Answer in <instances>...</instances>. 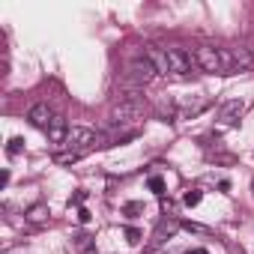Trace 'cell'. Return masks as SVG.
Masks as SVG:
<instances>
[{
  "label": "cell",
  "instance_id": "cell-1",
  "mask_svg": "<svg viewBox=\"0 0 254 254\" xmlns=\"http://www.w3.org/2000/svg\"><path fill=\"white\" fill-rule=\"evenodd\" d=\"M144 111H147L144 102H123V99H117L111 105V111H108V126L111 129H120V132H129L132 126H138L144 120Z\"/></svg>",
  "mask_w": 254,
  "mask_h": 254
},
{
  "label": "cell",
  "instance_id": "cell-2",
  "mask_svg": "<svg viewBox=\"0 0 254 254\" xmlns=\"http://www.w3.org/2000/svg\"><path fill=\"white\" fill-rule=\"evenodd\" d=\"M194 66L209 75H227L224 63V48L221 45H197L194 48Z\"/></svg>",
  "mask_w": 254,
  "mask_h": 254
},
{
  "label": "cell",
  "instance_id": "cell-3",
  "mask_svg": "<svg viewBox=\"0 0 254 254\" xmlns=\"http://www.w3.org/2000/svg\"><path fill=\"white\" fill-rule=\"evenodd\" d=\"M159 78V69L147 60V57H135L129 66H126V75H123V84H132V87H147Z\"/></svg>",
  "mask_w": 254,
  "mask_h": 254
},
{
  "label": "cell",
  "instance_id": "cell-4",
  "mask_svg": "<svg viewBox=\"0 0 254 254\" xmlns=\"http://www.w3.org/2000/svg\"><path fill=\"white\" fill-rule=\"evenodd\" d=\"M165 54H168L171 75H189V72H191V63H194V54H191V51L177 48V45H168V48H165Z\"/></svg>",
  "mask_w": 254,
  "mask_h": 254
},
{
  "label": "cell",
  "instance_id": "cell-5",
  "mask_svg": "<svg viewBox=\"0 0 254 254\" xmlns=\"http://www.w3.org/2000/svg\"><path fill=\"white\" fill-rule=\"evenodd\" d=\"M54 111L48 108V102H36V105H30V111H27V123L33 126V129H42V132H48V126L54 123Z\"/></svg>",
  "mask_w": 254,
  "mask_h": 254
},
{
  "label": "cell",
  "instance_id": "cell-6",
  "mask_svg": "<svg viewBox=\"0 0 254 254\" xmlns=\"http://www.w3.org/2000/svg\"><path fill=\"white\" fill-rule=\"evenodd\" d=\"M69 132H72V126L66 123V117H54V123L48 126V144H54V147H66V141H69Z\"/></svg>",
  "mask_w": 254,
  "mask_h": 254
},
{
  "label": "cell",
  "instance_id": "cell-7",
  "mask_svg": "<svg viewBox=\"0 0 254 254\" xmlns=\"http://www.w3.org/2000/svg\"><path fill=\"white\" fill-rule=\"evenodd\" d=\"M180 227H183V221H180L177 215H165V218L156 224V230H153V242H156V245L168 242V239H171V236H174Z\"/></svg>",
  "mask_w": 254,
  "mask_h": 254
},
{
  "label": "cell",
  "instance_id": "cell-8",
  "mask_svg": "<svg viewBox=\"0 0 254 254\" xmlns=\"http://www.w3.org/2000/svg\"><path fill=\"white\" fill-rule=\"evenodd\" d=\"M242 114H245V102H242V99H230V102H224V105H221L218 120H221L224 126H236Z\"/></svg>",
  "mask_w": 254,
  "mask_h": 254
},
{
  "label": "cell",
  "instance_id": "cell-9",
  "mask_svg": "<svg viewBox=\"0 0 254 254\" xmlns=\"http://www.w3.org/2000/svg\"><path fill=\"white\" fill-rule=\"evenodd\" d=\"M24 221H27L30 227H45V224L51 221V209H48V203H33V206H27Z\"/></svg>",
  "mask_w": 254,
  "mask_h": 254
},
{
  "label": "cell",
  "instance_id": "cell-10",
  "mask_svg": "<svg viewBox=\"0 0 254 254\" xmlns=\"http://www.w3.org/2000/svg\"><path fill=\"white\" fill-rule=\"evenodd\" d=\"M156 69H159V75H171V66H168V54H165V48H159V45H147V54H144Z\"/></svg>",
  "mask_w": 254,
  "mask_h": 254
},
{
  "label": "cell",
  "instance_id": "cell-11",
  "mask_svg": "<svg viewBox=\"0 0 254 254\" xmlns=\"http://www.w3.org/2000/svg\"><path fill=\"white\" fill-rule=\"evenodd\" d=\"M230 51H233V60H236V69H239V72H245V69H251V66H254V54L248 51V45H245V42H242V45H233Z\"/></svg>",
  "mask_w": 254,
  "mask_h": 254
},
{
  "label": "cell",
  "instance_id": "cell-12",
  "mask_svg": "<svg viewBox=\"0 0 254 254\" xmlns=\"http://www.w3.org/2000/svg\"><path fill=\"white\" fill-rule=\"evenodd\" d=\"M75 251L78 254H99V245H96V239L90 233H78L75 236Z\"/></svg>",
  "mask_w": 254,
  "mask_h": 254
},
{
  "label": "cell",
  "instance_id": "cell-13",
  "mask_svg": "<svg viewBox=\"0 0 254 254\" xmlns=\"http://www.w3.org/2000/svg\"><path fill=\"white\" fill-rule=\"evenodd\" d=\"M209 105H212V102H209L206 96H203V99H197L194 105H180V117H197V114H203Z\"/></svg>",
  "mask_w": 254,
  "mask_h": 254
},
{
  "label": "cell",
  "instance_id": "cell-14",
  "mask_svg": "<svg viewBox=\"0 0 254 254\" xmlns=\"http://www.w3.org/2000/svg\"><path fill=\"white\" fill-rule=\"evenodd\" d=\"M87 153H78V150H66V153H57L54 156V165H75V162H81Z\"/></svg>",
  "mask_w": 254,
  "mask_h": 254
},
{
  "label": "cell",
  "instance_id": "cell-15",
  "mask_svg": "<svg viewBox=\"0 0 254 254\" xmlns=\"http://www.w3.org/2000/svg\"><path fill=\"white\" fill-rule=\"evenodd\" d=\"M21 153H24V138H9V144H6V156L15 159V156H21Z\"/></svg>",
  "mask_w": 254,
  "mask_h": 254
},
{
  "label": "cell",
  "instance_id": "cell-16",
  "mask_svg": "<svg viewBox=\"0 0 254 254\" xmlns=\"http://www.w3.org/2000/svg\"><path fill=\"white\" fill-rule=\"evenodd\" d=\"M141 212H144V203H141V200H129V203H123V215L135 218V215H141Z\"/></svg>",
  "mask_w": 254,
  "mask_h": 254
},
{
  "label": "cell",
  "instance_id": "cell-17",
  "mask_svg": "<svg viewBox=\"0 0 254 254\" xmlns=\"http://www.w3.org/2000/svg\"><path fill=\"white\" fill-rule=\"evenodd\" d=\"M183 227H186L189 233H200V236H212V227H203V224H197V221H183Z\"/></svg>",
  "mask_w": 254,
  "mask_h": 254
},
{
  "label": "cell",
  "instance_id": "cell-18",
  "mask_svg": "<svg viewBox=\"0 0 254 254\" xmlns=\"http://www.w3.org/2000/svg\"><path fill=\"white\" fill-rule=\"evenodd\" d=\"M147 186H150V191H156L159 197L165 194V180H162V177H150V180H147Z\"/></svg>",
  "mask_w": 254,
  "mask_h": 254
},
{
  "label": "cell",
  "instance_id": "cell-19",
  "mask_svg": "<svg viewBox=\"0 0 254 254\" xmlns=\"http://www.w3.org/2000/svg\"><path fill=\"white\" fill-rule=\"evenodd\" d=\"M200 197H203V194H200L197 189H191V191H186V197H183V203H186V206H197V203H200Z\"/></svg>",
  "mask_w": 254,
  "mask_h": 254
},
{
  "label": "cell",
  "instance_id": "cell-20",
  "mask_svg": "<svg viewBox=\"0 0 254 254\" xmlns=\"http://www.w3.org/2000/svg\"><path fill=\"white\" fill-rule=\"evenodd\" d=\"M123 233H126V242H129V245H138L141 242V230L138 227H126Z\"/></svg>",
  "mask_w": 254,
  "mask_h": 254
},
{
  "label": "cell",
  "instance_id": "cell-21",
  "mask_svg": "<svg viewBox=\"0 0 254 254\" xmlns=\"http://www.w3.org/2000/svg\"><path fill=\"white\" fill-rule=\"evenodd\" d=\"M162 212H171V215L177 212V203H174L171 197H165V194H162Z\"/></svg>",
  "mask_w": 254,
  "mask_h": 254
},
{
  "label": "cell",
  "instance_id": "cell-22",
  "mask_svg": "<svg viewBox=\"0 0 254 254\" xmlns=\"http://www.w3.org/2000/svg\"><path fill=\"white\" fill-rule=\"evenodd\" d=\"M78 221H81V224H90V212H87V209H78Z\"/></svg>",
  "mask_w": 254,
  "mask_h": 254
},
{
  "label": "cell",
  "instance_id": "cell-23",
  "mask_svg": "<svg viewBox=\"0 0 254 254\" xmlns=\"http://www.w3.org/2000/svg\"><path fill=\"white\" fill-rule=\"evenodd\" d=\"M84 197H87V191H78V194H75V197H72L69 203H84Z\"/></svg>",
  "mask_w": 254,
  "mask_h": 254
},
{
  "label": "cell",
  "instance_id": "cell-24",
  "mask_svg": "<svg viewBox=\"0 0 254 254\" xmlns=\"http://www.w3.org/2000/svg\"><path fill=\"white\" fill-rule=\"evenodd\" d=\"M186 254H206L203 248H194V251H186Z\"/></svg>",
  "mask_w": 254,
  "mask_h": 254
},
{
  "label": "cell",
  "instance_id": "cell-25",
  "mask_svg": "<svg viewBox=\"0 0 254 254\" xmlns=\"http://www.w3.org/2000/svg\"><path fill=\"white\" fill-rule=\"evenodd\" d=\"M251 189H254V183H251Z\"/></svg>",
  "mask_w": 254,
  "mask_h": 254
}]
</instances>
